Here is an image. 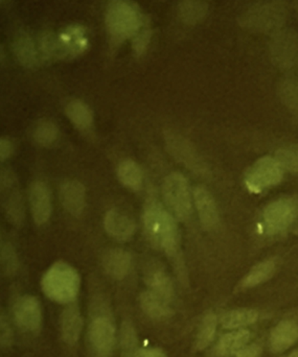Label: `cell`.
<instances>
[{"mask_svg": "<svg viewBox=\"0 0 298 357\" xmlns=\"http://www.w3.org/2000/svg\"><path fill=\"white\" fill-rule=\"evenodd\" d=\"M144 282L149 291L169 302L173 299L174 287L171 278L161 264H149L144 271Z\"/></svg>", "mask_w": 298, "mask_h": 357, "instance_id": "18", "label": "cell"}, {"mask_svg": "<svg viewBox=\"0 0 298 357\" xmlns=\"http://www.w3.org/2000/svg\"><path fill=\"white\" fill-rule=\"evenodd\" d=\"M18 254L14 245L10 243H3L0 251V270L6 276H14L18 272Z\"/></svg>", "mask_w": 298, "mask_h": 357, "instance_id": "35", "label": "cell"}, {"mask_svg": "<svg viewBox=\"0 0 298 357\" xmlns=\"http://www.w3.org/2000/svg\"><path fill=\"white\" fill-rule=\"evenodd\" d=\"M14 153V146L8 138L0 137V162L8 160Z\"/></svg>", "mask_w": 298, "mask_h": 357, "instance_id": "40", "label": "cell"}, {"mask_svg": "<svg viewBox=\"0 0 298 357\" xmlns=\"http://www.w3.org/2000/svg\"><path fill=\"white\" fill-rule=\"evenodd\" d=\"M29 207L33 222L38 226L46 224L52 216V193L46 183L35 181L29 192Z\"/></svg>", "mask_w": 298, "mask_h": 357, "instance_id": "13", "label": "cell"}, {"mask_svg": "<svg viewBox=\"0 0 298 357\" xmlns=\"http://www.w3.org/2000/svg\"><path fill=\"white\" fill-rule=\"evenodd\" d=\"M209 0H179L178 2V16L188 25L201 22L209 14Z\"/></svg>", "mask_w": 298, "mask_h": 357, "instance_id": "23", "label": "cell"}, {"mask_svg": "<svg viewBox=\"0 0 298 357\" xmlns=\"http://www.w3.org/2000/svg\"><path fill=\"white\" fill-rule=\"evenodd\" d=\"M274 158L284 171L298 176V144H290L278 149Z\"/></svg>", "mask_w": 298, "mask_h": 357, "instance_id": "34", "label": "cell"}, {"mask_svg": "<svg viewBox=\"0 0 298 357\" xmlns=\"http://www.w3.org/2000/svg\"><path fill=\"white\" fill-rule=\"evenodd\" d=\"M36 43L41 66L60 61V48L56 33L50 29L40 31L36 37Z\"/></svg>", "mask_w": 298, "mask_h": 357, "instance_id": "22", "label": "cell"}, {"mask_svg": "<svg viewBox=\"0 0 298 357\" xmlns=\"http://www.w3.org/2000/svg\"><path fill=\"white\" fill-rule=\"evenodd\" d=\"M152 36V29H151L150 25L147 24L132 38V48H133L134 54L136 56H142L146 52L148 46L150 45Z\"/></svg>", "mask_w": 298, "mask_h": 357, "instance_id": "37", "label": "cell"}, {"mask_svg": "<svg viewBox=\"0 0 298 357\" xmlns=\"http://www.w3.org/2000/svg\"><path fill=\"white\" fill-rule=\"evenodd\" d=\"M2 245H3V243H2L1 231H0V251H1Z\"/></svg>", "mask_w": 298, "mask_h": 357, "instance_id": "45", "label": "cell"}, {"mask_svg": "<svg viewBox=\"0 0 298 357\" xmlns=\"http://www.w3.org/2000/svg\"><path fill=\"white\" fill-rule=\"evenodd\" d=\"M163 197L174 218L186 220L193 211L192 192L184 175L173 173L163 181Z\"/></svg>", "mask_w": 298, "mask_h": 357, "instance_id": "5", "label": "cell"}, {"mask_svg": "<svg viewBox=\"0 0 298 357\" xmlns=\"http://www.w3.org/2000/svg\"><path fill=\"white\" fill-rule=\"evenodd\" d=\"M278 96L283 105L298 116V77H288L278 86Z\"/></svg>", "mask_w": 298, "mask_h": 357, "instance_id": "31", "label": "cell"}, {"mask_svg": "<svg viewBox=\"0 0 298 357\" xmlns=\"http://www.w3.org/2000/svg\"><path fill=\"white\" fill-rule=\"evenodd\" d=\"M4 2H6V0H0V6H2V4L4 3Z\"/></svg>", "mask_w": 298, "mask_h": 357, "instance_id": "46", "label": "cell"}, {"mask_svg": "<svg viewBox=\"0 0 298 357\" xmlns=\"http://www.w3.org/2000/svg\"><path fill=\"white\" fill-rule=\"evenodd\" d=\"M288 357H298V349L293 351Z\"/></svg>", "mask_w": 298, "mask_h": 357, "instance_id": "44", "label": "cell"}, {"mask_svg": "<svg viewBox=\"0 0 298 357\" xmlns=\"http://www.w3.org/2000/svg\"><path fill=\"white\" fill-rule=\"evenodd\" d=\"M57 37L60 48V61L79 58L89 50V35L84 25L77 23L67 25L57 33Z\"/></svg>", "mask_w": 298, "mask_h": 357, "instance_id": "10", "label": "cell"}, {"mask_svg": "<svg viewBox=\"0 0 298 357\" xmlns=\"http://www.w3.org/2000/svg\"><path fill=\"white\" fill-rule=\"evenodd\" d=\"M60 201L69 214L79 218L85 210V186L77 180L66 181L61 185Z\"/></svg>", "mask_w": 298, "mask_h": 357, "instance_id": "16", "label": "cell"}, {"mask_svg": "<svg viewBox=\"0 0 298 357\" xmlns=\"http://www.w3.org/2000/svg\"><path fill=\"white\" fill-rule=\"evenodd\" d=\"M90 345L98 357H110L115 344V328L110 319L96 317L88 329Z\"/></svg>", "mask_w": 298, "mask_h": 357, "instance_id": "12", "label": "cell"}, {"mask_svg": "<svg viewBox=\"0 0 298 357\" xmlns=\"http://www.w3.org/2000/svg\"><path fill=\"white\" fill-rule=\"evenodd\" d=\"M59 137V128L54 121L41 119L33 130V139L41 146H50Z\"/></svg>", "mask_w": 298, "mask_h": 357, "instance_id": "32", "label": "cell"}, {"mask_svg": "<svg viewBox=\"0 0 298 357\" xmlns=\"http://www.w3.org/2000/svg\"><path fill=\"white\" fill-rule=\"evenodd\" d=\"M249 339H251V333L246 329H238L228 333L220 339L216 347V354L218 356H228L237 354L239 350L246 346Z\"/></svg>", "mask_w": 298, "mask_h": 357, "instance_id": "27", "label": "cell"}, {"mask_svg": "<svg viewBox=\"0 0 298 357\" xmlns=\"http://www.w3.org/2000/svg\"><path fill=\"white\" fill-rule=\"evenodd\" d=\"M217 317L213 312H209L203 318L199 328L196 339V349L203 350L211 345L215 339L216 331H217Z\"/></svg>", "mask_w": 298, "mask_h": 357, "instance_id": "33", "label": "cell"}, {"mask_svg": "<svg viewBox=\"0 0 298 357\" xmlns=\"http://www.w3.org/2000/svg\"><path fill=\"white\" fill-rule=\"evenodd\" d=\"M60 331L63 341L67 345H75L83 331V318L81 310L75 304H68L60 318Z\"/></svg>", "mask_w": 298, "mask_h": 357, "instance_id": "19", "label": "cell"}, {"mask_svg": "<svg viewBox=\"0 0 298 357\" xmlns=\"http://www.w3.org/2000/svg\"><path fill=\"white\" fill-rule=\"evenodd\" d=\"M298 216V199L282 197L270 203L265 208L262 218L264 232L278 235L286 231Z\"/></svg>", "mask_w": 298, "mask_h": 357, "instance_id": "6", "label": "cell"}, {"mask_svg": "<svg viewBox=\"0 0 298 357\" xmlns=\"http://www.w3.org/2000/svg\"><path fill=\"white\" fill-rule=\"evenodd\" d=\"M287 14L284 0H261L241 15L239 23L247 31L274 35L282 29Z\"/></svg>", "mask_w": 298, "mask_h": 357, "instance_id": "4", "label": "cell"}, {"mask_svg": "<svg viewBox=\"0 0 298 357\" xmlns=\"http://www.w3.org/2000/svg\"><path fill=\"white\" fill-rule=\"evenodd\" d=\"M165 142L170 155L190 171L199 175H205L209 172L196 149L184 136L173 130H167L165 132Z\"/></svg>", "mask_w": 298, "mask_h": 357, "instance_id": "9", "label": "cell"}, {"mask_svg": "<svg viewBox=\"0 0 298 357\" xmlns=\"http://www.w3.org/2000/svg\"><path fill=\"white\" fill-rule=\"evenodd\" d=\"M4 214L12 226L20 228L25 220L24 201L22 195L17 189L8 192L3 202Z\"/></svg>", "mask_w": 298, "mask_h": 357, "instance_id": "25", "label": "cell"}, {"mask_svg": "<svg viewBox=\"0 0 298 357\" xmlns=\"http://www.w3.org/2000/svg\"><path fill=\"white\" fill-rule=\"evenodd\" d=\"M142 220L147 238L153 247L163 250L174 259L180 257L179 229L171 212L156 199H151L144 206Z\"/></svg>", "mask_w": 298, "mask_h": 357, "instance_id": "1", "label": "cell"}, {"mask_svg": "<svg viewBox=\"0 0 298 357\" xmlns=\"http://www.w3.org/2000/svg\"><path fill=\"white\" fill-rule=\"evenodd\" d=\"M272 62L283 71H290L298 66V36L290 29H280L272 35L270 43Z\"/></svg>", "mask_w": 298, "mask_h": 357, "instance_id": "8", "label": "cell"}, {"mask_svg": "<svg viewBox=\"0 0 298 357\" xmlns=\"http://www.w3.org/2000/svg\"><path fill=\"white\" fill-rule=\"evenodd\" d=\"M284 174V169L274 157H262L246 172L245 185L251 192L261 193L280 184Z\"/></svg>", "mask_w": 298, "mask_h": 357, "instance_id": "7", "label": "cell"}, {"mask_svg": "<svg viewBox=\"0 0 298 357\" xmlns=\"http://www.w3.org/2000/svg\"><path fill=\"white\" fill-rule=\"evenodd\" d=\"M140 306L144 314L154 320H165L173 314L169 302L165 301L150 291H144L140 295Z\"/></svg>", "mask_w": 298, "mask_h": 357, "instance_id": "24", "label": "cell"}, {"mask_svg": "<svg viewBox=\"0 0 298 357\" xmlns=\"http://www.w3.org/2000/svg\"><path fill=\"white\" fill-rule=\"evenodd\" d=\"M41 287L48 299L68 305L73 303L79 295L81 277L70 264L56 262L42 277Z\"/></svg>", "mask_w": 298, "mask_h": 357, "instance_id": "3", "label": "cell"}, {"mask_svg": "<svg viewBox=\"0 0 298 357\" xmlns=\"http://www.w3.org/2000/svg\"><path fill=\"white\" fill-rule=\"evenodd\" d=\"M6 60V52H4L3 46L0 44V64Z\"/></svg>", "mask_w": 298, "mask_h": 357, "instance_id": "43", "label": "cell"}, {"mask_svg": "<svg viewBox=\"0 0 298 357\" xmlns=\"http://www.w3.org/2000/svg\"><path fill=\"white\" fill-rule=\"evenodd\" d=\"M262 354V348L258 344L244 346L242 349L239 350L236 357H260Z\"/></svg>", "mask_w": 298, "mask_h": 357, "instance_id": "41", "label": "cell"}, {"mask_svg": "<svg viewBox=\"0 0 298 357\" xmlns=\"http://www.w3.org/2000/svg\"><path fill=\"white\" fill-rule=\"evenodd\" d=\"M276 271V261L274 259L264 260L260 262L257 266H253L248 274L243 279L242 287L244 289H251V287H258L262 283L269 280Z\"/></svg>", "mask_w": 298, "mask_h": 357, "instance_id": "28", "label": "cell"}, {"mask_svg": "<svg viewBox=\"0 0 298 357\" xmlns=\"http://www.w3.org/2000/svg\"><path fill=\"white\" fill-rule=\"evenodd\" d=\"M14 342V333L10 321L3 312L0 310V347L10 348Z\"/></svg>", "mask_w": 298, "mask_h": 357, "instance_id": "38", "label": "cell"}, {"mask_svg": "<svg viewBox=\"0 0 298 357\" xmlns=\"http://www.w3.org/2000/svg\"><path fill=\"white\" fill-rule=\"evenodd\" d=\"M298 341V324L295 321L285 320L278 323L270 333V349L281 354L290 349Z\"/></svg>", "mask_w": 298, "mask_h": 357, "instance_id": "21", "label": "cell"}, {"mask_svg": "<svg viewBox=\"0 0 298 357\" xmlns=\"http://www.w3.org/2000/svg\"><path fill=\"white\" fill-rule=\"evenodd\" d=\"M119 182L132 190H138L142 184V172L140 165L131 159H126L117 167Z\"/></svg>", "mask_w": 298, "mask_h": 357, "instance_id": "29", "label": "cell"}, {"mask_svg": "<svg viewBox=\"0 0 298 357\" xmlns=\"http://www.w3.org/2000/svg\"><path fill=\"white\" fill-rule=\"evenodd\" d=\"M104 228L112 238L126 241L133 236L136 226L134 220L121 210L110 209L105 215Z\"/></svg>", "mask_w": 298, "mask_h": 357, "instance_id": "17", "label": "cell"}, {"mask_svg": "<svg viewBox=\"0 0 298 357\" xmlns=\"http://www.w3.org/2000/svg\"><path fill=\"white\" fill-rule=\"evenodd\" d=\"M259 312L248 308L230 310L222 317L221 324L226 329H242L257 322Z\"/></svg>", "mask_w": 298, "mask_h": 357, "instance_id": "30", "label": "cell"}, {"mask_svg": "<svg viewBox=\"0 0 298 357\" xmlns=\"http://www.w3.org/2000/svg\"><path fill=\"white\" fill-rule=\"evenodd\" d=\"M193 197L203 228L215 229L219 224V211L211 193L203 186H197L193 191Z\"/></svg>", "mask_w": 298, "mask_h": 357, "instance_id": "15", "label": "cell"}, {"mask_svg": "<svg viewBox=\"0 0 298 357\" xmlns=\"http://www.w3.org/2000/svg\"><path fill=\"white\" fill-rule=\"evenodd\" d=\"M13 318L21 331L36 333L42 326V308L39 300L31 295L21 296L13 304Z\"/></svg>", "mask_w": 298, "mask_h": 357, "instance_id": "11", "label": "cell"}, {"mask_svg": "<svg viewBox=\"0 0 298 357\" xmlns=\"http://www.w3.org/2000/svg\"><path fill=\"white\" fill-rule=\"evenodd\" d=\"M135 357H167L165 352L158 348H144V349L138 350Z\"/></svg>", "mask_w": 298, "mask_h": 357, "instance_id": "42", "label": "cell"}, {"mask_svg": "<svg viewBox=\"0 0 298 357\" xmlns=\"http://www.w3.org/2000/svg\"><path fill=\"white\" fill-rule=\"evenodd\" d=\"M65 113L70 123L80 130H87L94 123V112L83 100H73L67 104Z\"/></svg>", "mask_w": 298, "mask_h": 357, "instance_id": "26", "label": "cell"}, {"mask_svg": "<svg viewBox=\"0 0 298 357\" xmlns=\"http://www.w3.org/2000/svg\"><path fill=\"white\" fill-rule=\"evenodd\" d=\"M121 345L123 357H135L137 354V337L132 324L125 322L121 327Z\"/></svg>", "mask_w": 298, "mask_h": 357, "instance_id": "36", "label": "cell"}, {"mask_svg": "<svg viewBox=\"0 0 298 357\" xmlns=\"http://www.w3.org/2000/svg\"><path fill=\"white\" fill-rule=\"evenodd\" d=\"M12 50L17 62L24 68L36 69L41 66L36 38L27 31H20L15 35Z\"/></svg>", "mask_w": 298, "mask_h": 357, "instance_id": "14", "label": "cell"}, {"mask_svg": "<svg viewBox=\"0 0 298 357\" xmlns=\"http://www.w3.org/2000/svg\"><path fill=\"white\" fill-rule=\"evenodd\" d=\"M107 33L111 42L119 45L127 39H132L149 19L142 8L132 0H113L109 3L105 15Z\"/></svg>", "mask_w": 298, "mask_h": 357, "instance_id": "2", "label": "cell"}, {"mask_svg": "<svg viewBox=\"0 0 298 357\" xmlns=\"http://www.w3.org/2000/svg\"><path fill=\"white\" fill-rule=\"evenodd\" d=\"M103 268L107 275L115 280H121L129 274L132 266V256L123 249H110L102 258Z\"/></svg>", "mask_w": 298, "mask_h": 357, "instance_id": "20", "label": "cell"}, {"mask_svg": "<svg viewBox=\"0 0 298 357\" xmlns=\"http://www.w3.org/2000/svg\"><path fill=\"white\" fill-rule=\"evenodd\" d=\"M18 183L16 173L10 167L0 165V192H10Z\"/></svg>", "mask_w": 298, "mask_h": 357, "instance_id": "39", "label": "cell"}]
</instances>
